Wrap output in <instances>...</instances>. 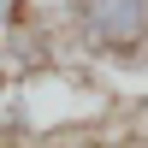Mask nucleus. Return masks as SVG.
Listing matches in <instances>:
<instances>
[{
  "label": "nucleus",
  "instance_id": "1",
  "mask_svg": "<svg viewBox=\"0 0 148 148\" xmlns=\"http://www.w3.org/2000/svg\"><path fill=\"white\" fill-rule=\"evenodd\" d=\"M59 30L89 59L136 65L148 53V0H59Z\"/></svg>",
  "mask_w": 148,
  "mask_h": 148
}]
</instances>
